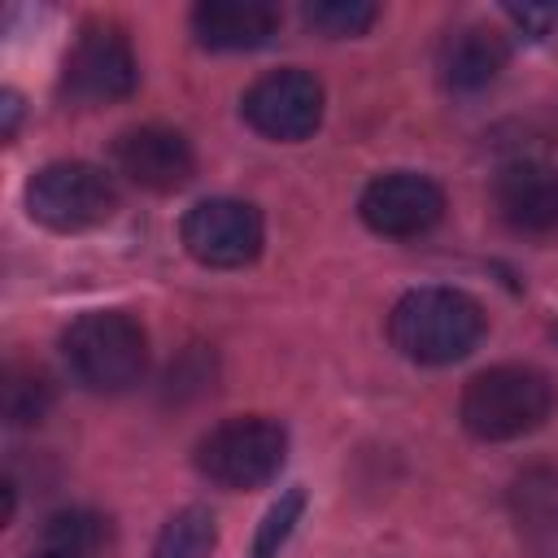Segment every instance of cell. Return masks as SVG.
Masks as SVG:
<instances>
[{
	"instance_id": "6da1fadb",
	"label": "cell",
	"mask_w": 558,
	"mask_h": 558,
	"mask_svg": "<svg viewBox=\"0 0 558 558\" xmlns=\"http://www.w3.org/2000/svg\"><path fill=\"white\" fill-rule=\"evenodd\" d=\"M484 336V310L462 288H414L388 314V340L418 366H449L466 357Z\"/></svg>"
},
{
	"instance_id": "7a4b0ae2",
	"label": "cell",
	"mask_w": 558,
	"mask_h": 558,
	"mask_svg": "<svg viewBox=\"0 0 558 558\" xmlns=\"http://www.w3.org/2000/svg\"><path fill=\"white\" fill-rule=\"evenodd\" d=\"M462 427L480 440H519L554 414V384L536 366H488L466 379L458 401Z\"/></svg>"
},
{
	"instance_id": "3957f363",
	"label": "cell",
	"mask_w": 558,
	"mask_h": 558,
	"mask_svg": "<svg viewBox=\"0 0 558 558\" xmlns=\"http://www.w3.org/2000/svg\"><path fill=\"white\" fill-rule=\"evenodd\" d=\"M61 357L70 375L92 392H126L144 379L148 336L122 310H87L61 336Z\"/></svg>"
},
{
	"instance_id": "277c9868",
	"label": "cell",
	"mask_w": 558,
	"mask_h": 558,
	"mask_svg": "<svg viewBox=\"0 0 558 558\" xmlns=\"http://www.w3.org/2000/svg\"><path fill=\"white\" fill-rule=\"evenodd\" d=\"M283 453H288L283 423H275L266 414H240L201 436L196 471L218 488L244 493V488L270 484L283 466Z\"/></svg>"
},
{
	"instance_id": "5b68a950",
	"label": "cell",
	"mask_w": 558,
	"mask_h": 558,
	"mask_svg": "<svg viewBox=\"0 0 558 558\" xmlns=\"http://www.w3.org/2000/svg\"><path fill=\"white\" fill-rule=\"evenodd\" d=\"M26 209L48 231H87L118 209V192L92 161H48L26 183Z\"/></svg>"
},
{
	"instance_id": "8992f818",
	"label": "cell",
	"mask_w": 558,
	"mask_h": 558,
	"mask_svg": "<svg viewBox=\"0 0 558 558\" xmlns=\"http://www.w3.org/2000/svg\"><path fill=\"white\" fill-rule=\"evenodd\" d=\"M135 83H140V65L126 31L113 22H87L65 52V70H61L65 96L74 105H109L131 96Z\"/></svg>"
},
{
	"instance_id": "52a82bcc",
	"label": "cell",
	"mask_w": 558,
	"mask_h": 558,
	"mask_svg": "<svg viewBox=\"0 0 558 558\" xmlns=\"http://www.w3.org/2000/svg\"><path fill=\"white\" fill-rule=\"evenodd\" d=\"M179 240H183V248H187L201 266L235 270V266H248V262L262 253L266 227H262L257 205L231 201V196H209V201H196V205L183 214Z\"/></svg>"
},
{
	"instance_id": "ba28073f",
	"label": "cell",
	"mask_w": 558,
	"mask_h": 558,
	"mask_svg": "<svg viewBox=\"0 0 558 558\" xmlns=\"http://www.w3.org/2000/svg\"><path fill=\"white\" fill-rule=\"evenodd\" d=\"M240 113L257 135L279 140V144H296L305 135H314L323 122V83L296 65L270 70L244 92Z\"/></svg>"
},
{
	"instance_id": "9c48e42d",
	"label": "cell",
	"mask_w": 558,
	"mask_h": 558,
	"mask_svg": "<svg viewBox=\"0 0 558 558\" xmlns=\"http://www.w3.org/2000/svg\"><path fill=\"white\" fill-rule=\"evenodd\" d=\"M357 214L371 231L392 235V240H410V235H423L440 222L445 192L418 170H388V174L366 183Z\"/></svg>"
},
{
	"instance_id": "30bf717a",
	"label": "cell",
	"mask_w": 558,
	"mask_h": 558,
	"mask_svg": "<svg viewBox=\"0 0 558 558\" xmlns=\"http://www.w3.org/2000/svg\"><path fill=\"white\" fill-rule=\"evenodd\" d=\"M113 166L135 187L179 192L192 179L196 157H192V144L170 126H131L113 144Z\"/></svg>"
},
{
	"instance_id": "8fae6325",
	"label": "cell",
	"mask_w": 558,
	"mask_h": 558,
	"mask_svg": "<svg viewBox=\"0 0 558 558\" xmlns=\"http://www.w3.org/2000/svg\"><path fill=\"white\" fill-rule=\"evenodd\" d=\"M493 205L523 235L558 231V166L532 157L501 166L493 179Z\"/></svg>"
},
{
	"instance_id": "7c38bea8",
	"label": "cell",
	"mask_w": 558,
	"mask_h": 558,
	"mask_svg": "<svg viewBox=\"0 0 558 558\" xmlns=\"http://www.w3.org/2000/svg\"><path fill=\"white\" fill-rule=\"evenodd\" d=\"M192 31L214 52H248L270 44L279 13L266 0H201L192 9Z\"/></svg>"
},
{
	"instance_id": "4fadbf2b",
	"label": "cell",
	"mask_w": 558,
	"mask_h": 558,
	"mask_svg": "<svg viewBox=\"0 0 558 558\" xmlns=\"http://www.w3.org/2000/svg\"><path fill=\"white\" fill-rule=\"evenodd\" d=\"M436 70H440V83L449 92H484L506 70V39H501V31H493L484 22L453 26L445 35L440 52H436Z\"/></svg>"
},
{
	"instance_id": "5bb4252c",
	"label": "cell",
	"mask_w": 558,
	"mask_h": 558,
	"mask_svg": "<svg viewBox=\"0 0 558 558\" xmlns=\"http://www.w3.org/2000/svg\"><path fill=\"white\" fill-rule=\"evenodd\" d=\"M209 549H214V514L205 506H183L157 532L153 558H209Z\"/></svg>"
},
{
	"instance_id": "9a60e30c",
	"label": "cell",
	"mask_w": 558,
	"mask_h": 558,
	"mask_svg": "<svg viewBox=\"0 0 558 558\" xmlns=\"http://www.w3.org/2000/svg\"><path fill=\"white\" fill-rule=\"evenodd\" d=\"M52 405V384L39 375V371H22L13 366L4 375V388H0V410L13 427H26V423H39Z\"/></svg>"
},
{
	"instance_id": "2e32d148",
	"label": "cell",
	"mask_w": 558,
	"mask_h": 558,
	"mask_svg": "<svg viewBox=\"0 0 558 558\" xmlns=\"http://www.w3.org/2000/svg\"><path fill=\"white\" fill-rule=\"evenodd\" d=\"M301 13H305V22H310L318 35H327V39L366 35V31L375 26V17H379V9L366 4V0H310Z\"/></svg>"
},
{
	"instance_id": "e0dca14e",
	"label": "cell",
	"mask_w": 558,
	"mask_h": 558,
	"mask_svg": "<svg viewBox=\"0 0 558 558\" xmlns=\"http://www.w3.org/2000/svg\"><path fill=\"white\" fill-rule=\"evenodd\" d=\"M44 536H48V545H52L57 554L87 558V554H96V549L105 545L109 523H105L100 514H92V510H61V514L48 519Z\"/></svg>"
},
{
	"instance_id": "ac0fdd59",
	"label": "cell",
	"mask_w": 558,
	"mask_h": 558,
	"mask_svg": "<svg viewBox=\"0 0 558 558\" xmlns=\"http://www.w3.org/2000/svg\"><path fill=\"white\" fill-rule=\"evenodd\" d=\"M301 514H305V493H301V488H288V493L266 510V519H262V527H257V536H253V558H279V549H283L288 536L296 532Z\"/></svg>"
},
{
	"instance_id": "d6986e66",
	"label": "cell",
	"mask_w": 558,
	"mask_h": 558,
	"mask_svg": "<svg viewBox=\"0 0 558 558\" xmlns=\"http://www.w3.org/2000/svg\"><path fill=\"white\" fill-rule=\"evenodd\" d=\"M506 17L532 35V39H545L554 26H558V4H506Z\"/></svg>"
},
{
	"instance_id": "ffe728a7",
	"label": "cell",
	"mask_w": 558,
	"mask_h": 558,
	"mask_svg": "<svg viewBox=\"0 0 558 558\" xmlns=\"http://www.w3.org/2000/svg\"><path fill=\"white\" fill-rule=\"evenodd\" d=\"M35 558H74V554H57V549H48V554H35Z\"/></svg>"
}]
</instances>
